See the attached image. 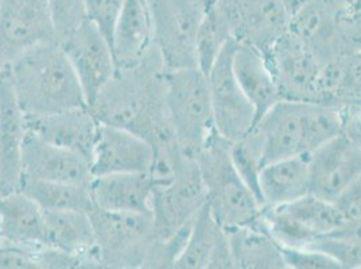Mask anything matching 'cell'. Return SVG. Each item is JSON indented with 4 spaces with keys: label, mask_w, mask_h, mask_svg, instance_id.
<instances>
[{
    "label": "cell",
    "mask_w": 361,
    "mask_h": 269,
    "mask_svg": "<svg viewBox=\"0 0 361 269\" xmlns=\"http://www.w3.org/2000/svg\"><path fill=\"white\" fill-rule=\"evenodd\" d=\"M166 72L152 44L135 63L116 68L88 108L100 124L124 128L152 144L173 134L166 113Z\"/></svg>",
    "instance_id": "obj_1"
},
{
    "label": "cell",
    "mask_w": 361,
    "mask_h": 269,
    "mask_svg": "<svg viewBox=\"0 0 361 269\" xmlns=\"http://www.w3.org/2000/svg\"><path fill=\"white\" fill-rule=\"evenodd\" d=\"M355 111H361L360 106L338 109L310 101H278L256 120L250 131L259 144L262 165L310 155L331 137L341 134L348 115Z\"/></svg>",
    "instance_id": "obj_2"
},
{
    "label": "cell",
    "mask_w": 361,
    "mask_h": 269,
    "mask_svg": "<svg viewBox=\"0 0 361 269\" xmlns=\"http://www.w3.org/2000/svg\"><path fill=\"white\" fill-rule=\"evenodd\" d=\"M7 70L25 115L41 116L88 106L75 70L57 41L31 47Z\"/></svg>",
    "instance_id": "obj_3"
},
{
    "label": "cell",
    "mask_w": 361,
    "mask_h": 269,
    "mask_svg": "<svg viewBox=\"0 0 361 269\" xmlns=\"http://www.w3.org/2000/svg\"><path fill=\"white\" fill-rule=\"evenodd\" d=\"M231 144L217 134L195 156L207 190V206L224 229L256 225L263 210L233 165Z\"/></svg>",
    "instance_id": "obj_4"
},
{
    "label": "cell",
    "mask_w": 361,
    "mask_h": 269,
    "mask_svg": "<svg viewBox=\"0 0 361 269\" xmlns=\"http://www.w3.org/2000/svg\"><path fill=\"white\" fill-rule=\"evenodd\" d=\"M359 0H310L290 18L288 30L322 63L360 53Z\"/></svg>",
    "instance_id": "obj_5"
},
{
    "label": "cell",
    "mask_w": 361,
    "mask_h": 269,
    "mask_svg": "<svg viewBox=\"0 0 361 269\" xmlns=\"http://www.w3.org/2000/svg\"><path fill=\"white\" fill-rule=\"evenodd\" d=\"M165 104L176 142L195 158L217 134L207 75L198 68L167 70Z\"/></svg>",
    "instance_id": "obj_6"
},
{
    "label": "cell",
    "mask_w": 361,
    "mask_h": 269,
    "mask_svg": "<svg viewBox=\"0 0 361 269\" xmlns=\"http://www.w3.org/2000/svg\"><path fill=\"white\" fill-rule=\"evenodd\" d=\"M94 254L100 268L147 267L157 242L150 214L93 209L90 213Z\"/></svg>",
    "instance_id": "obj_7"
},
{
    "label": "cell",
    "mask_w": 361,
    "mask_h": 269,
    "mask_svg": "<svg viewBox=\"0 0 361 269\" xmlns=\"http://www.w3.org/2000/svg\"><path fill=\"white\" fill-rule=\"evenodd\" d=\"M152 44L167 70L197 68V34L207 13L204 0H146Z\"/></svg>",
    "instance_id": "obj_8"
},
{
    "label": "cell",
    "mask_w": 361,
    "mask_h": 269,
    "mask_svg": "<svg viewBox=\"0 0 361 269\" xmlns=\"http://www.w3.org/2000/svg\"><path fill=\"white\" fill-rule=\"evenodd\" d=\"M263 224L279 245L306 248L317 239L346 226L345 218L329 201L307 194L279 206H263Z\"/></svg>",
    "instance_id": "obj_9"
},
{
    "label": "cell",
    "mask_w": 361,
    "mask_h": 269,
    "mask_svg": "<svg viewBox=\"0 0 361 269\" xmlns=\"http://www.w3.org/2000/svg\"><path fill=\"white\" fill-rule=\"evenodd\" d=\"M264 57L282 100L321 101L324 63L297 35L287 31Z\"/></svg>",
    "instance_id": "obj_10"
},
{
    "label": "cell",
    "mask_w": 361,
    "mask_h": 269,
    "mask_svg": "<svg viewBox=\"0 0 361 269\" xmlns=\"http://www.w3.org/2000/svg\"><path fill=\"white\" fill-rule=\"evenodd\" d=\"M235 46L236 42L231 41L223 49L207 75L216 131L231 143L243 139L256 121L255 109L241 90L232 69Z\"/></svg>",
    "instance_id": "obj_11"
},
{
    "label": "cell",
    "mask_w": 361,
    "mask_h": 269,
    "mask_svg": "<svg viewBox=\"0 0 361 269\" xmlns=\"http://www.w3.org/2000/svg\"><path fill=\"white\" fill-rule=\"evenodd\" d=\"M51 41L57 35L47 0H0V70L31 47Z\"/></svg>",
    "instance_id": "obj_12"
},
{
    "label": "cell",
    "mask_w": 361,
    "mask_h": 269,
    "mask_svg": "<svg viewBox=\"0 0 361 269\" xmlns=\"http://www.w3.org/2000/svg\"><path fill=\"white\" fill-rule=\"evenodd\" d=\"M207 204V190L196 159L165 186L152 187L151 221L158 239H169L193 223Z\"/></svg>",
    "instance_id": "obj_13"
},
{
    "label": "cell",
    "mask_w": 361,
    "mask_h": 269,
    "mask_svg": "<svg viewBox=\"0 0 361 269\" xmlns=\"http://www.w3.org/2000/svg\"><path fill=\"white\" fill-rule=\"evenodd\" d=\"M214 4L226 15L233 41L262 54L288 31L290 15L279 0H216Z\"/></svg>",
    "instance_id": "obj_14"
},
{
    "label": "cell",
    "mask_w": 361,
    "mask_h": 269,
    "mask_svg": "<svg viewBox=\"0 0 361 269\" xmlns=\"http://www.w3.org/2000/svg\"><path fill=\"white\" fill-rule=\"evenodd\" d=\"M310 193L333 202L353 182L361 180V137L341 134L309 155Z\"/></svg>",
    "instance_id": "obj_15"
},
{
    "label": "cell",
    "mask_w": 361,
    "mask_h": 269,
    "mask_svg": "<svg viewBox=\"0 0 361 269\" xmlns=\"http://www.w3.org/2000/svg\"><path fill=\"white\" fill-rule=\"evenodd\" d=\"M60 44L90 106L116 72L112 47L103 32L88 19Z\"/></svg>",
    "instance_id": "obj_16"
},
{
    "label": "cell",
    "mask_w": 361,
    "mask_h": 269,
    "mask_svg": "<svg viewBox=\"0 0 361 269\" xmlns=\"http://www.w3.org/2000/svg\"><path fill=\"white\" fill-rule=\"evenodd\" d=\"M154 150L150 142L119 127L99 123L90 159L93 177L119 173H149Z\"/></svg>",
    "instance_id": "obj_17"
},
{
    "label": "cell",
    "mask_w": 361,
    "mask_h": 269,
    "mask_svg": "<svg viewBox=\"0 0 361 269\" xmlns=\"http://www.w3.org/2000/svg\"><path fill=\"white\" fill-rule=\"evenodd\" d=\"M26 116L18 104L7 69L0 70V195L19 192Z\"/></svg>",
    "instance_id": "obj_18"
},
{
    "label": "cell",
    "mask_w": 361,
    "mask_h": 269,
    "mask_svg": "<svg viewBox=\"0 0 361 269\" xmlns=\"http://www.w3.org/2000/svg\"><path fill=\"white\" fill-rule=\"evenodd\" d=\"M90 184V163L78 154L50 144L27 131L22 150V180Z\"/></svg>",
    "instance_id": "obj_19"
},
{
    "label": "cell",
    "mask_w": 361,
    "mask_h": 269,
    "mask_svg": "<svg viewBox=\"0 0 361 269\" xmlns=\"http://www.w3.org/2000/svg\"><path fill=\"white\" fill-rule=\"evenodd\" d=\"M25 116L27 131L50 144L78 154L90 163L99 121L88 106H78L41 116Z\"/></svg>",
    "instance_id": "obj_20"
},
{
    "label": "cell",
    "mask_w": 361,
    "mask_h": 269,
    "mask_svg": "<svg viewBox=\"0 0 361 269\" xmlns=\"http://www.w3.org/2000/svg\"><path fill=\"white\" fill-rule=\"evenodd\" d=\"M173 268H235L226 229L213 218L207 204L190 225L186 242Z\"/></svg>",
    "instance_id": "obj_21"
},
{
    "label": "cell",
    "mask_w": 361,
    "mask_h": 269,
    "mask_svg": "<svg viewBox=\"0 0 361 269\" xmlns=\"http://www.w3.org/2000/svg\"><path fill=\"white\" fill-rule=\"evenodd\" d=\"M90 189L94 209L151 215L152 183L149 173L93 177Z\"/></svg>",
    "instance_id": "obj_22"
},
{
    "label": "cell",
    "mask_w": 361,
    "mask_h": 269,
    "mask_svg": "<svg viewBox=\"0 0 361 269\" xmlns=\"http://www.w3.org/2000/svg\"><path fill=\"white\" fill-rule=\"evenodd\" d=\"M232 69L241 90L255 109L256 120L282 100L269 62L264 54L254 47L236 42Z\"/></svg>",
    "instance_id": "obj_23"
},
{
    "label": "cell",
    "mask_w": 361,
    "mask_h": 269,
    "mask_svg": "<svg viewBox=\"0 0 361 269\" xmlns=\"http://www.w3.org/2000/svg\"><path fill=\"white\" fill-rule=\"evenodd\" d=\"M44 211V245L87 258L100 268L94 254V237L90 213L75 210Z\"/></svg>",
    "instance_id": "obj_24"
},
{
    "label": "cell",
    "mask_w": 361,
    "mask_h": 269,
    "mask_svg": "<svg viewBox=\"0 0 361 269\" xmlns=\"http://www.w3.org/2000/svg\"><path fill=\"white\" fill-rule=\"evenodd\" d=\"M263 206H279L310 193L309 155L279 159L263 165L259 174Z\"/></svg>",
    "instance_id": "obj_25"
},
{
    "label": "cell",
    "mask_w": 361,
    "mask_h": 269,
    "mask_svg": "<svg viewBox=\"0 0 361 269\" xmlns=\"http://www.w3.org/2000/svg\"><path fill=\"white\" fill-rule=\"evenodd\" d=\"M116 68L135 63L152 46V27L146 0H124L112 35Z\"/></svg>",
    "instance_id": "obj_26"
},
{
    "label": "cell",
    "mask_w": 361,
    "mask_h": 269,
    "mask_svg": "<svg viewBox=\"0 0 361 269\" xmlns=\"http://www.w3.org/2000/svg\"><path fill=\"white\" fill-rule=\"evenodd\" d=\"M233 267L236 269H286L281 245L263 224L226 229Z\"/></svg>",
    "instance_id": "obj_27"
},
{
    "label": "cell",
    "mask_w": 361,
    "mask_h": 269,
    "mask_svg": "<svg viewBox=\"0 0 361 269\" xmlns=\"http://www.w3.org/2000/svg\"><path fill=\"white\" fill-rule=\"evenodd\" d=\"M0 230L3 242L44 245V211L20 192L0 195Z\"/></svg>",
    "instance_id": "obj_28"
},
{
    "label": "cell",
    "mask_w": 361,
    "mask_h": 269,
    "mask_svg": "<svg viewBox=\"0 0 361 269\" xmlns=\"http://www.w3.org/2000/svg\"><path fill=\"white\" fill-rule=\"evenodd\" d=\"M360 53L324 63L319 103L338 109L360 106Z\"/></svg>",
    "instance_id": "obj_29"
},
{
    "label": "cell",
    "mask_w": 361,
    "mask_h": 269,
    "mask_svg": "<svg viewBox=\"0 0 361 269\" xmlns=\"http://www.w3.org/2000/svg\"><path fill=\"white\" fill-rule=\"evenodd\" d=\"M19 192L42 210H75L90 213L94 209L90 184L46 180H22Z\"/></svg>",
    "instance_id": "obj_30"
},
{
    "label": "cell",
    "mask_w": 361,
    "mask_h": 269,
    "mask_svg": "<svg viewBox=\"0 0 361 269\" xmlns=\"http://www.w3.org/2000/svg\"><path fill=\"white\" fill-rule=\"evenodd\" d=\"M231 41H233V38L226 15L213 3L207 7V13L197 34V68L204 75H208L214 61Z\"/></svg>",
    "instance_id": "obj_31"
},
{
    "label": "cell",
    "mask_w": 361,
    "mask_h": 269,
    "mask_svg": "<svg viewBox=\"0 0 361 269\" xmlns=\"http://www.w3.org/2000/svg\"><path fill=\"white\" fill-rule=\"evenodd\" d=\"M309 249H316L333 258L341 269L361 267L360 226H346L313 241Z\"/></svg>",
    "instance_id": "obj_32"
},
{
    "label": "cell",
    "mask_w": 361,
    "mask_h": 269,
    "mask_svg": "<svg viewBox=\"0 0 361 269\" xmlns=\"http://www.w3.org/2000/svg\"><path fill=\"white\" fill-rule=\"evenodd\" d=\"M57 41L62 42L87 20L84 0H47Z\"/></svg>",
    "instance_id": "obj_33"
},
{
    "label": "cell",
    "mask_w": 361,
    "mask_h": 269,
    "mask_svg": "<svg viewBox=\"0 0 361 269\" xmlns=\"http://www.w3.org/2000/svg\"><path fill=\"white\" fill-rule=\"evenodd\" d=\"M123 1L124 0H84L87 19L103 32L109 45L112 44V35Z\"/></svg>",
    "instance_id": "obj_34"
},
{
    "label": "cell",
    "mask_w": 361,
    "mask_h": 269,
    "mask_svg": "<svg viewBox=\"0 0 361 269\" xmlns=\"http://www.w3.org/2000/svg\"><path fill=\"white\" fill-rule=\"evenodd\" d=\"M286 269H341L329 256L309 248L281 245Z\"/></svg>",
    "instance_id": "obj_35"
},
{
    "label": "cell",
    "mask_w": 361,
    "mask_h": 269,
    "mask_svg": "<svg viewBox=\"0 0 361 269\" xmlns=\"http://www.w3.org/2000/svg\"><path fill=\"white\" fill-rule=\"evenodd\" d=\"M39 246V245H38ZM0 242V269H38L37 248Z\"/></svg>",
    "instance_id": "obj_36"
},
{
    "label": "cell",
    "mask_w": 361,
    "mask_h": 269,
    "mask_svg": "<svg viewBox=\"0 0 361 269\" xmlns=\"http://www.w3.org/2000/svg\"><path fill=\"white\" fill-rule=\"evenodd\" d=\"M333 204L350 225H361V180L353 182L338 195Z\"/></svg>",
    "instance_id": "obj_37"
},
{
    "label": "cell",
    "mask_w": 361,
    "mask_h": 269,
    "mask_svg": "<svg viewBox=\"0 0 361 269\" xmlns=\"http://www.w3.org/2000/svg\"><path fill=\"white\" fill-rule=\"evenodd\" d=\"M279 1L285 7L287 14L291 18L297 11H300L306 3H309L310 0H279Z\"/></svg>",
    "instance_id": "obj_38"
},
{
    "label": "cell",
    "mask_w": 361,
    "mask_h": 269,
    "mask_svg": "<svg viewBox=\"0 0 361 269\" xmlns=\"http://www.w3.org/2000/svg\"><path fill=\"white\" fill-rule=\"evenodd\" d=\"M216 0H204V3L207 4V6H211L212 3H214Z\"/></svg>",
    "instance_id": "obj_39"
},
{
    "label": "cell",
    "mask_w": 361,
    "mask_h": 269,
    "mask_svg": "<svg viewBox=\"0 0 361 269\" xmlns=\"http://www.w3.org/2000/svg\"><path fill=\"white\" fill-rule=\"evenodd\" d=\"M0 242H1V230H0Z\"/></svg>",
    "instance_id": "obj_40"
}]
</instances>
